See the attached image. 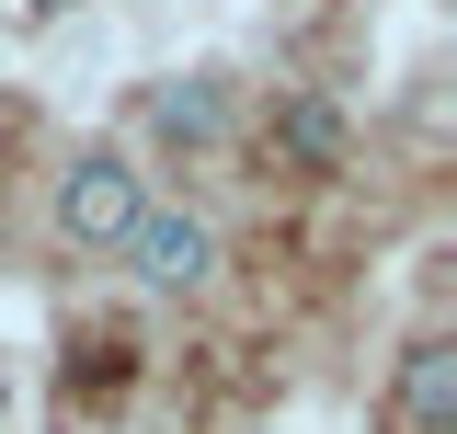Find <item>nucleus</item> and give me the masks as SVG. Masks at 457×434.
Returning a JSON list of instances; mask_svg holds the SVG:
<instances>
[{
	"instance_id": "nucleus-1",
	"label": "nucleus",
	"mask_w": 457,
	"mask_h": 434,
	"mask_svg": "<svg viewBox=\"0 0 457 434\" xmlns=\"http://www.w3.org/2000/svg\"><path fill=\"white\" fill-rule=\"evenodd\" d=\"M137 217H149V195H137V161L126 149H80L57 171V240L69 252H126Z\"/></svg>"
},
{
	"instance_id": "nucleus-2",
	"label": "nucleus",
	"mask_w": 457,
	"mask_h": 434,
	"mask_svg": "<svg viewBox=\"0 0 457 434\" xmlns=\"http://www.w3.org/2000/svg\"><path fill=\"white\" fill-rule=\"evenodd\" d=\"M126 252H137L149 286H206V274H218V229L183 217V206H149L137 229H126Z\"/></svg>"
},
{
	"instance_id": "nucleus-3",
	"label": "nucleus",
	"mask_w": 457,
	"mask_h": 434,
	"mask_svg": "<svg viewBox=\"0 0 457 434\" xmlns=\"http://www.w3.org/2000/svg\"><path fill=\"white\" fill-rule=\"evenodd\" d=\"M389 423L400 434H457V343H411L400 355V388H389Z\"/></svg>"
},
{
	"instance_id": "nucleus-4",
	"label": "nucleus",
	"mask_w": 457,
	"mask_h": 434,
	"mask_svg": "<svg viewBox=\"0 0 457 434\" xmlns=\"http://www.w3.org/2000/svg\"><path fill=\"white\" fill-rule=\"evenodd\" d=\"M275 161H297V171H343L354 161V126H343L332 92H286L275 104Z\"/></svg>"
},
{
	"instance_id": "nucleus-5",
	"label": "nucleus",
	"mask_w": 457,
	"mask_h": 434,
	"mask_svg": "<svg viewBox=\"0 0 457 434\" xmlns=\"http://www.w3.org/2000/svg\"><path fill=\"white\" fill-rule=\"evenodd\" d=\"M149 126H161V138H183V149H206V138L228 126V104H218V80L195 69V80H161V92H149Z\"/></svg>"
},
{
	"instance_id": "nucleus-6",
	"label": "nucleus",
	"mask_w": 457,
	"mask_h": 434,
	"mask_svg": "<svg viewBox=\"0 0 457 434\" xmlns=\"http://www.w3.org/2000/svg\"><path fill=\"white\" fill-rule=\"evenodd\" d=\"M0 434H12V388H0Z\"/></svg>"
}]
</instances>
